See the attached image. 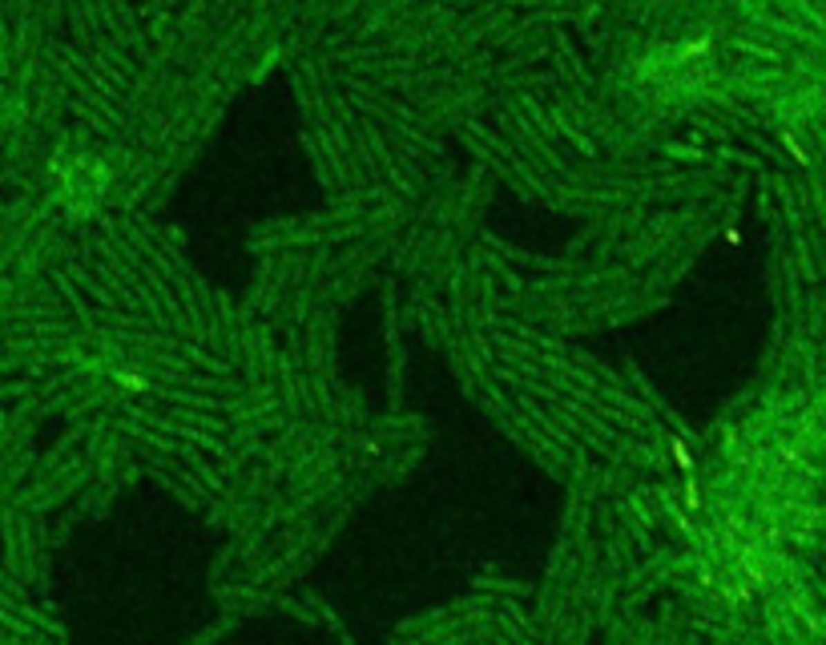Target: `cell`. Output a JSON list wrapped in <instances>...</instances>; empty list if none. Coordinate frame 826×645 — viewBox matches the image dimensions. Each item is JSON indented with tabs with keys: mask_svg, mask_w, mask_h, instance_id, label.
<instances>
[{
	"mask_svg": "<svg viewBox=\"0 0 826 645\" xmlns=\"http://www.w3.org/2000/svg\"><path fill=\"white\" fill-rule=\"evenodd\" d=\"M669 452H673V464L689 476V472H693V452H689V444H685V440H673V444H669Z\"/></svg>",
	"mask_w": 826,
	"mask_h": 645,
	"instance_id": "1",
	"label": "cell"
},
{
	"mask_svg": "<svg viewBox=\"0 0 826 645\" xmlns=\"http://www.w3.org/2000/svg\"><path fill=\"white\" fill-rule=\"evenodd\" d=\"M118 387H125V391H149V380H142L138 371H118Z\"/></svg>",
	"mask_w": 826,
	"mask_h": 645,
	"instance_id": "2",
	"label": "cell"
},
{
	"mask_svg": "<svg viewBox=\"0 0 826 645\" xmlns=\"http://www.w3.org/2000/svg\"><path fill=\"white\" fill-rule=\"evenodd\" d=\"M706 48H709V41H685V45H682V53H677V57H682V61H689V57H702V53H706Z\"/></svg>",
	"mask_w": 826,
	"mask_h": 645,
	"instance_id": "3",
	"label": "cell"
},
{
	"mask_svg": "<svg viewBox=\"0 0 826 645\" xmlns=\"http://www.w3.org/2000/svg\"><path fill=\"white\" fill-rule=\"evenodd\" d=\"M702 504V496H697V484H693V476L685 480V508H697Z\"/></svg>",
	"mask_w": 826,
	"mask_h": 645,
	"instance_id": "4",
	"label": "cell"
}]
</instances>
